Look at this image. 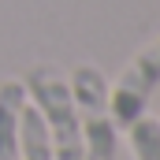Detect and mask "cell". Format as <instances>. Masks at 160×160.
<instances>
[{"mask_svg":"<svg viewBox=\"0 0 160 160\" xmlns=\"http://www.w3.org/2000/svg\"><path fill=\"white\" fill-rule=\"evenodd\" d=\"M22 86H26V101L41 112V119L48 127L56 160H82L86 157L82 153V130H78V112H75L67 75L56 67H30Z\"/></svg>","mask_w":160,"mask_h":160,"instance_id":"1","label":"cell"},{"mask_svg":"<svg viewBox=\"0 0 160 160\" xmlns=\"http://www.w3.org/2000/svg\"><path fill=\"white\" fill-rule=\"evenodd\" d=\"M71 97H75V112H78V130H82V160H116V123L108 112V78L101 75V67L78 63L71 71Z\"/></svg>","mask_w":160,"mask_h":160,"instance_id":"2","label":"cell"},{"mask_svg":"<svg viewBox=\"0 0 160 160\" xmlns=\"http://www.w3.org/2000/svg\"><path fill=\"white\" fill-rule=\"evenodd\" d=\"M157 86H160V38L149 41L142 52H134V60L123 67V75L108 82V112H112L116 130H127L134 119L145 116Z\"/></svg>","mask_w":160,"mask_h":160,"instance_id":"3","label":"cell"},{"mask_svg":"<svg viewBox=\"0 0 160 160\" xmlns=\"http://www.w3.org/2000/svg\"><path fill=\"white\" fill-rule=\"evenodd\" d=\"M26 104L22 82H0V160H22L19 157V112Z\"/></svg>","mask_w":160,"mask_h":160,"instance_id":"4","label":"cell"},{"mask_svg":"<svg viewBox=\"0 0 160 160\" xmlns=\"http://www.w3.org/2000/svg\"><path fill=\"white\" fill-rule=\"evenodd\" d=\"M19 157L22 160H56L48 127H45L41 112L30 104V101H26L22 112H19Z\"/></svg>","mask_w":160,"mask_h":160,"instance_id":"5","label":"cell"},{"mask_svg":"<svg viewBox=\"0 0 160 160\" xmlns=\"http://www.w3.org/2000/svg\"><path fill=\"white\" fill-rule=\"evenodd\" d=\"M127 134H130L134 160H160V119L142 116V119H134L127 127Z\"/></svg>","mask_w":160,"mask_h":160,"instance_id":"6","label":"cell"}]
</instances>
